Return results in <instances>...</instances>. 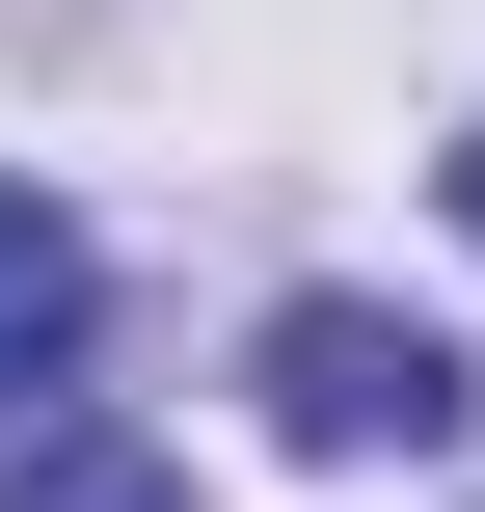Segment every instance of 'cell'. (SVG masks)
Segmentation results:
<instances>
[{
	"mask_svg": "<svg viewBox=\"0 0 485 512\" xmlns=\"http://www.w3.org/2000/svg\"><path fill=\"white\" fill-rule=\"evenodd\" d=\"M459 405L485 378L405 324V297H297V324H270V432H297V459H432Z\"/></svg>",
	"mask_w": 485,
	"mask_h": 512,
	"instance_id": "6da1fadb",
	"label": "cell"
},
{
	"mask_svg": "<svg viewBox=\"0 0 485 512\" xmlns=\"http://www.w3.org/2000/svg\"><path fill=\"white\" fill-rule=\"evenodd\" d=\"M81 351H108V270H81V216H54V189H0V405H54Z\"/></svg>",
	"mask_w": 485,
	"mask_h": 512,
	"instance_id": "7a4b0ae2",
	"label": "cell"
},
{
	"mask_svg": "<svg viewBox=\"0 0 485 512\" xmlns=\"http://www.w3.org/2000/svg\"><path fill=\"white\" fill-rule=\"evenodd\" d=\"M0 512H189V459H135V432H54V459H27Z\"/></svg>",
	"mask_w": 485,
	"mask_h": 512,
	"instance_id": "3957f363",
	"label": "cell"
},
{
	"mask_svg": "<svg viewBox=\"0 0 485 512\" xmlns=\"http://www.w3.org/2000/svg\"><path fill=\"white\" fill-rule=\"evenodd\" d=\"M459 216H485V135H459Z\"/></svg>",
	"mask_w": 485,
	"mask_h": 512,
	"instance_id": "277c9868",
	"label": "cell"
}]
</instances>
